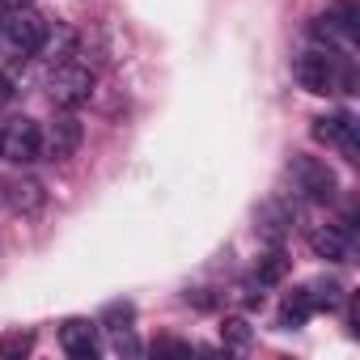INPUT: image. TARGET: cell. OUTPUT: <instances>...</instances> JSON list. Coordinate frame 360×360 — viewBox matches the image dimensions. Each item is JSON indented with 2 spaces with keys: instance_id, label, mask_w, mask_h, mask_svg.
Listing matches in <instances>:
<instances>
[{
  "instance_id": "obj_1",
  "label": "cell",
  "mask_w": 360,
  "mask_h": 360,
  "mask_svg": "<svg viewBox=\"0 0 360 360\" xmlns=\"http://www.w3.org/2000/svg\"><path fill=\"white\" fill-rule=\"evenodd\" d=\"M339 60L343 56H335V51H326V47H314V51H301L297 60H292V77H297V85L305 89V94H347V85H352V72L347 68H339Z\"/></svg>"
},
{
  "instance_id": "obj_2",
  "label": "cell",
  "mask_w": 360,
  "mask_h": 360,
  "mask_svg": "<svg viewBox=\"0 0 360 360\" xmlns=\"http://www.w3.org/2000/svg\"><path fill=\"white\" fill-rule=\"evenodd\" d=\"M47 34V18L34 9H13L9 18H0V56L9 60H30L39 56V43Z\"/></svg>"
},
{
  "instance_id": "obj_3",
  "label": "cell",
  "mask_w": 360,
  "mask_h": 360,
  "mask_svg": "<svg viewBox=\"0 0 360 360\" xmlns=\"http://www.w3.org/2000/svg\"><path fill=\"white\" fill-rule=\"evenodd\" d=\"M47 94L60 110H77L94 98V68L81 64V60H64L51 68V81H47Z\"/></svg>"
},
{
  "instance_id": "obj_4",
  "label": "cell",
  "mask_w": 360,
  "mask_h": 360,
  "mask_svg": "<svg viewBox=\"0 0 360 360\" xmlns=\"http://www.w3.org/2000/svg\"><path fill=\"white\" fill-rule=\"evenodd\" d=\"M288 174H292L297 191H301L309 204H330V200L339 195V178H335V169H330L326 161H318V157L297 153V157L288 161Z\"/></svg>"
},
{
  "instance_id": "obj_5",
  "label": "cell",
  "mask_w": 360,
  "mask_h": 360,
  "mask_svg": "<svg viewBox=\"0 0 360 360\" xmlns=\"http://www.w3.org/2000/svg\"><path fill=\"white\" fill-rule=\"evenodd\" d=\"M0 157L13 161V165H34L43 157V127L26 115L9 119L0 127Z\"/></svg>"
},
{
  "instance_id": "obj_6",
  "label": "cell",
  "mask_w": 360,
  "mask_h": 360,
  "mask_svg": "<svg viewBox=\"0 0 360 360\" xmlns=\"http://www.w3.org/2000/svg\"><path fill=\"white\" fill-rule=\"evenodd\" d=\"M309 131H314L318 144H330V148H339L347 161H356V119H352L347 110H339V115H318Z\"/></svg>"
},
{
  "instance_id": "obj_7",
  "label": "cell",
  "mask_w": 360,
  "mask_h": 360,
  "mask_svg": "<svg viewBox=\"0 0 360 360\" xmlns=\"http://www.w3.org/2000/svg\"><path fill=\"white\" fill-rule=\"evenodd\" d=\"M81 140H85V127H81V123L72 119V110H68V115H60V119L43 131V157H47V161H68V157H77Z\"/></svg>"
},
{
  "instance_id": "obj_8",
  "label": "cell",
  "mask_w": 360,
  "mask_h": 360,
  "mask_svg": "<svg viewBox=\"0 0 360 360\" xmlns=\"http://www.w3.org/2000/svg\"><path fill=\"white\" fill-rule=\"evenodd\" d=\"M309 246L326 263H347L352 259V233H347V225H318L309 233Z\"/></svg>"
},
{
  "instance_id": "obj_9",
  "label": "cell",
  "mask_w": 360,
  "mask_h": 360,
  "mask_svg": "<svg viewBox=\"0 0 360 360\" xmlns=\"http://www.w3.org/2000/svg\"><path fill=\"white\" fill-rule=\"evenodd\" d=\"M60 343H64V352H68V356H81V360L98 356V322L68 318V322L60 326Z\"/></svg>"
},
{
  "instance_id": "obj_10",
  "label": "cell",
  "mask_w": 360,
  "mask_h": 360,
  "mask_svg": "<svg viewBox=\"0 0 360 360\" xmlns=\"http://www.w3.org/2000/svg\"><path fill=\"white\" fill-rule=\"evenodd\" d=\"M77 43H81V39H77L72 26H64V22L51 26V22H47V34H43V43H39V56L56 68V64H64V60L77 56Z\"/></svg>"
},
{
  "instance_id": "obj_11",
  "label": "cell",
  "mask_w": 360,
  "mask_h": 360,
  "mask_svg": "<svg viewBox=\"0 0 360 360\" xmlns=\"http://www.w3.org/2000/svg\"><path fill=\"white\" fill-rule=\"evenodd\" d=\"M5 191V200H9V208H18V212H30V208H39L43 204V187L39 183H9V187H0Z\"/></svg>"
},
{
  "instance_id": "obj_12",
  "label": "cell",
  "mask_w": 360,
  "mask_h": 360,
  "mask_svg": "<svg viewBox=\"0 0 360 360\" xmlns=\"http://www.w3.org/2000/svg\"><path fill=\"white\" fill-rule=\"evenodd\" d=\"M305 297H309L314 314H318V309H335V305L343 301V284H339V280H314V284H305Z\"/></svg>"
},
{
  "instance_id": "obj_13",
  "label": "cell",
  "mask_w": 360,
  "mask_h": 360,
  "mask_svg": "<svg viewBox=\"0 0 360 360\" xmlns=\"http://www.w3.org/2000/svg\"><path fill=\"white\" fill-rule=\"evenodd\" d=\"M284 276H288V255L276 246L267 259H259V267H255V280H259L263 288H271V284H280Z\"/></svg>"
},
{
  "instance_id": "obj_14",
  "label": "cell",
  "mask_w": 360,
  "mask_h": 360,
  "mask_svg": "<svg viewBox=\"0 0 360 360\" xmlns=\"http://www.w3.org/2000/svg\"><path fill=\"white\" fill-rule=\"evenodd\" d=\"M314 314V305H309V297H305V288H292L288 292V301H284V309H280V326H305V318Z\"/></svg>"
},
{
  "instance_id": "obj_15",
  "label": "cell",
  "mask_w": 360,
  "mask_h": 360,
  "mask_svg": "<svg viewBox=\"0 0 360 360\" xmlns=\"http://www.w3.org/2000/svg\"><path fill=\"white\" fill-rule=\"evenodd\" d=\"M131 318H136L131 305H106V309H102V326H110V330H127Z\"/></svg>"
},
{
  "instance_id": "obj_16",
  "label": "cell",
  "mask_w": 360,
  "mask_h": 360,
  "mask_svg": "<svg viewBox=\"0 0 360 360\" xmlns=\"http://www.w3.org/2000/svg\"><path fill=\"white\" fill-rule=\"evenodd\" d=\"M30 335H22V330H13V335H5V339H0V360H9V356H26L30 352Z\"/></svg>"
},
{
  "instance_id": "obj_17",
  "label": "cell",
  "mask_w": 360,
  "mask_h": 360,
  "mask_svg": "<svg viewBox=\"0 0 360 360\" xmlns=\"http://www.w3.org/2000/svg\"><path fill=\"white\" fill-rule=\"evenodd\" d=\"M221 335H225V343H229V347H246V343H250V330H246V322H242V318H229V322L221 326Z\"/></svg>"
},
{
  "instance_id": "obj_18",
  "label": "cell",
  "mask_w": 360,
  "mask_h": 360,
  "mask_svg": "<svg viewBox=\"0 0 360 360\" xmlns=\"http://www.w3.org/2000/svg\"><path fill=\"white\" fill-rule=\"evenodd\" d=\"M9 98H13V81H9L5 72H0V110L9 106Z\"/></svg>"
},
{
  "instance_id": "obj_19",
  "label": "cell",
  "mask_w": 360,
  "mask_h": 360,
  "mask_svg": "<svg viewBox=\"0 0 360 360\" xmlns=\"http://www.w3.org/2000/svg\"><path fill=\"white\" fill-rule=\"evenodd\" d=\"M0 9L13 13V9H34V0H0Z\"/></svg>"
}]
</instances>
